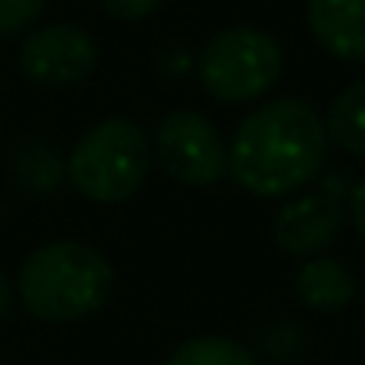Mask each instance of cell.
<instances>
[{"label": "cell", "mask_w": 365, "mask_h": 365, "mask_svg": "<svg viewBox=\"0 0 365 365\" xmlns=\"http://www.w3.org/2000/svg\"><path fill=\"white\" fill-rule=\"evenodd\" d=\"M326 143V122L312 104L276 97L237 125L226 147V175L255 197H290L319 175Z\"/></svg>", "instance_id": "cell-1"}, {"label": "cell", "mask_w": 365, "mask_h": 365, "mask_svg": "<svg viewBox=\"0 0 365 365\" xmlns=\"http://www.w3.org/2000/svg\"><path fill=\"white\" fill-rule=\"evenodd\" d=\"M115 290L111 262L79 240L36 247L19 269V301L40 322H79L97 315Z\"/></svg>", "instance_id": "cell-2"}, {"label": "cell", "mask_w": 365, "mask_h": 365, "mask_svg": "<svg viewBox=\"0 0 365 365\" xmlns=\"http://www.w3.org/2000/svg\"><path fill=\"white\" fill-rule=\"evenodd\" d=\"M150 172L147 133L122 115H111L86 129L68 154L65 175L93 205H122L140 194Z\"/></svg>", "instance_id": "cell-3"}, {"label": "cell", "mask_w": 365, "mask_h": 365, "mask_svg": "<svg viewBox=\"0 0 365 365\" xmlns=\"http://www.w3.org/2000/svg\"><path fill=\"white\" fill-rule=\"evenodd\" d=\"M201 86L222 104L265 97L283 76V47L258 26L219 29L197 54Z\"/></svg>", "instance_id": "cell-4"}, {"label": "cell", "mask_w": 365, "mask_h": 365, "mask_svg": "<svg viewBox=\"0 0 365 365\" xmlns=\"http://www.w3.org/2000/svg\"><path fill=\"white\" fill-rule=\"evenodd\" d=\"M150 161L158 168L187 187H212L226 175V140L215 122L190 108H175L161 115L154 140H150Z\"/></svg>", "instance_id": "cell-5"}, {"label": "cell", "mask_w": 365, "mask_h": 365, "mask_svg": "<svg viewBox=\"0 0 365 365\" xmlns=\"http://www.w3.org/2000/svg\"><path fill=\"white\" fill-rule=\"evenodd\" d=\"M97 61H101L97 40L72 22H51V26L29 29L19 51V68L33 83L54 86V90L90 79Z\"/></svg>", "instance_id": "cell-6"}, {"label": "cell", "mask_w": 365, "mask_h": 365, "mask_svg": "<svg viewBox=\"0 0 365 365\" xmlns=\"http://www.w3.org/2000/svg\"><path fill=\"white\" fill-rule=\"evenodd\" d=\"M344 230V205L329 190H312L287 201L272 219V240L283 255L315 258Z\"/></svg>", "instance_id": "cell-7"}, {"label": "cell", "mask_w": 365, "mask_h": 365, "mask_svg": "<svg viewBox=\"0 0 365 365\" xmlns=\"http://www.w3.org/2000/svg\"><path fill=\"white\" fill-rule=\"evenodd\" d=\"M315 43L340 61H365V0H308Z\"/></svg>", "instance_id": "cell-8"}, {"label": "cell", "mask_w": 365, "mask_h": 365, "mask_svg": "<svg viewBox=\"0 0 365 365\" xmlns=\"http://www.w3.org/2000/svg\"><path fill=\"white\" fill-rule=\"evenodd\" d=\"M294 290L304 308L312 312H340L354 297V276L336 258H304V265L294 276Z\"/></svg>", "instance_id": "cell-9"}, {"label": "cell", "mask_w": 365, "mask_h": 365, "mask_svg": "<svg viewBox=\"0 0 365 365\" xmlns=\"http://www.w3.org/2000/svg\"><path fill=\"white\" fill-rule=\"evenodd\" d=\"M326 136L347 154L365 158V79L344 86L326 111Z\"/></svg>", "instance_id": "cell-10"}, {"label": "cell", "mask_w": 365, "mask_h": 365, "mask_svg": "<svg viewBox=\"0 0 365 365\" xmlns=\"http://www.w3.org/2000/svg\"><path fill=\"white\" fill-rule=\"evenodd\" d=\"M165 365H258V361L233 336H190L168 354Z\"/></svg>", "instance_id": "cell-11"}, {"label": "cell", "mask_w": 365, "mask_h": 365, "mask_svg": "<svg viewBox=\"0 0 365 365\" xmlns=\"http://www.w3.org/2000/svg\"><path fill=\"white\" fill-rule=\"evenodd\" d=\"M47 0H0V40H19L40 22Z\"/></svg>", "instance_id": "cell-12"}, {"label": "cell", "mask_w": 365, "mask_h": 365, "mask_svg": "<svg viewBox=\"0 0 365 365\" xmlns=\"http://www.w3.org/2000/svg\"><path fill=\"white\" fill-rule=\"evenodd\" d=\"M165 0H101V8L122 22H140V19H150Z\"/></svg>", "instance_id": "cell-13"}, {"label": "cell", "mask_w": 365, "mask_h": 365, "mask_svg": "<svg viewBox=\"0 0 365 365\" xmlns=\"http://www.w3.org/2000/svg\"><path fill=\"white\" fill-rule=\"evenodd\" d=\"M351 219H354L358 237L365 240V175L354 182V190H351Z\"/></svg>", "instance_id": "cell-14"}, {"label": "cell", "mask_w": 365, "mask_h": 365, "mask_svg": "<svg viewBox=\"0 0 365 365\" xmlns=\"http://www.w3.org/2000/svg\"><path fill=\"white\" fill-rule=\"evenodd\" d=\"M11 308H15V287H11V279L4 276V269H0V319H8Z\"/></svg>", "instance_id": "cell-15"}, {"label": "cell", "mask_w": 365, "mask_h": 365, "mask_svg": "<svg viewBox=\"0 0 365 365\" xmlns=\"http://www.w3.org/2000/svg\"><path fill=\"white\" fill-rule=\"evenodd\" d=\"M361 304H365V283H361Z\"/></svg>", "instance_id": "cell-16"}]
</instances>
